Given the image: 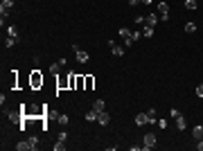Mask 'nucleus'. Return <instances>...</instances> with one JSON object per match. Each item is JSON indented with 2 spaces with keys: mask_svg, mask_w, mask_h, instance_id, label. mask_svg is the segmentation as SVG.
<instances>
[{
  "mask_svg": "<svg viewBox=\"0 0 203 151\" xmlns=\"http://www.w3.org/2000/svg\"><path fill=\"white\" fill-rule=\"evenodd\" d=\"M158 14H160V20H167L169 18V5L167 2H158Z\"/></svg>",
  "mask_w": 203,
  "mask_h": 151,
  "instance_id": "obj_2",
  "label": "nucleus"
},
{
  "mask_svg": "<svg viewBox=\"0 0 203 151\" xmlns=\"http://www.w3.org/2000/svg\"><path fill=\"white\" fill-rule=\"evenodd\" d=\"M59 140H61V142H66V140H68V133H66V131H61V133H59Z\"/></svg>",
  "mask_w": 203,
  "mask_h": 151,
  "instance_id": "obj_29",
  "label": "nucleus"
},
{
  "mask_svg": "<svg viewBox=\"0 0 203 151\" xmlns=\"http://www.w3.org/2000/svg\"><path fill=\"white\" fill-rule=\"evenodd\" d=\"M68 88H77V77H74V74H68Z\"/></svg>",
  "mask_w": 203,
  "mask_h": 151,
  "instance_id": "obj_13",
  "label": "nucleus"
},
{
  "mask_svg": "<svg viewBox=\"0 0 203 151\" xmlns=\"http://www.w3.org/2000/svg\"><path fill=\"white\" fill-rule=\"evenodd\" d=\"M169 115H172V117H174V120H176V117H178V115H181V113H178V111H176V108H172V111H169Z\"/></svg>",
  "mask_w": 203,
  "mask_h": 151,
  "instance_id": "obj_30",
  "label": "nucleus"
},
{
  "mask_svg": "<svg viewBox=\"0 0 203 151\" xmlns=\"http://www.w3.org/2000/svg\"><path fill=\"white\" fill-rule=\"evenodd\" d=\"M196 95L203 97V84H201V86H196Z\"/></svg>",
  "mask_w": 203,
  "mask_h": 151,
  "instance_id": "obj_31",
  "label": "nucleus"
},
{
  "mask_svg": "<svg viewBox=\"0 0 203 151\" xmlns=\"http://www.w3.org/2000/svg\"><path fill=\"white\" fill-rule=\"evenodd\" d=\"M52 149H54V151H63V149H66V144H63L61 140H56V144H54Z\"/></svg>",
  "mask_w": 203,
  "mask_h": 151,
  "instance_id": "obj_23",
  "label": "nucleus"
},
{
  "mask_svg": "<svg viewBox=\"0 0 203 151\" xmlns=\"http://www.w3.org/2000/svg\"><path fill=\"white\" fill-rule=\"evenodd\" d=\"M142 142H144V144H142V151H149V149H154V147H156V135H154V133H147Z\"/></svg>",
  "mask_w": 203,
  "mask_h": 151,
  "instance_id": "obj_1",
  "label": "nucleus"
},
{
  "mask_svg": "<svg viewBox=\"0 0 203 151\" xmlns=\"http://www.w3.org/2000/svg\"><path fill=\"white\" fill-rule=\"evenodd\" d=\"M30 84H32V88H38V86H43V77H41V72H38V70H34V72H32Z\"/></svg>",
  "mask_w": 203,
  "mask_h": 151,
  "instance_id": "obj_3",
  "label": "nucleus"
},
{
  "mask_svg": "<svg viewBox=\"0 0 203 151\" xmlns=\"http://www.w3.org/2000/svg\"><path fill=\"white\" fill-rule=\"evenodd\" d=\"M147 122H149V115H147V113H138V115H136V124H138V126L147 124Z\"/></svg>",
  "mask_w": 203,
  "mask_h": 151,
  "instance_id": "obj_8",
  "label": "nucleus"
},
{
  "mask_svg": "<svg viewBox=\"0 0 203 151\" xmlns=\"http://www.w3.org/2000/svg\"><path fill=\"white\" fill-rule=\"evenodd\" d=\"M199 5H196V0H185V9H190V11H194Z\"/></svg>",
  "mask_w": 203,
  "mask_h": 151,
  "instance_id": "obj_16",
  "label": "nucleus"
},
{
  "mask_svg": "<svg viewBox=\"0 0 203 151\" xmlns=\"http://www.w3.org/2000/svg\"><path fill=\"white\" fill-rule=\"evenodd\" d=\"M16 151H30V142H18L16 144Z\"/></svg>",
  "mask_w": 203,
  "mask_h": 151,
  "instance_id": "obj_19",
  "label": "nucleus"
},
{
  "mask_svg": "<svg viewBox=\"0 0 203 151\" xmlns=\"http://www.w3.org/2000/svg\"><path fill=\"white\" fill-rule=\"evenodd\" d=\"M192 135H194V140H203V124L194 126V129H192Z\"/></svg>",
  "mask_w": 203,
  "mask_h": 151,
  "instance_id": "obj_9",
  "label": "nucleus"
},
{
  "mask_svg": "<svg viewBox=\"0 0 203 151\" xmlns=\"http://www.w3.org/2000/svg\"><path fill=\"white\" fill-rule=\"evenodd\" d=\"M142 36H144V38H151V36H154V27H151V25H147V27L142 30Z\"/></svg>",
  "mask_w": 203,
  "mask_h": 151,
  "instance_id": "obj_14",
  "label": "nucleus"
},
{
  "mask_svg": "<svg viewBox=\"0 0 203 151\" xmlns=\"http://www.w3.org/2000/svg\"><path fill=\"white\" fill-rule=\"evenodd\" d=\"M27 142H30V151H36V149H38V138H36V135H32Z\"/></svg>",
  "mask_w": 203,
  "mask_h": 151,
  "instance_id": "obj_11",
  "label": "nucleus"
},
{
  "mask_svg": "<svg viewBox=\"0 0 203 151\" xmlns=\"http://www.w3.org/2000/svg\"><path fill=\"white\" fill-rule=\"evenodd\" d=\"M16 43H20V36H7L5 38V48H14Z\"/></svg>",
  "mask_w": 203,
  "mask_h": 151,
  "instance_id": "obj_7",
  "label": "nucleus"
},
{
  "mask_svg": "<svg viewBox=\"0 0 203 151\" xmlns=\"http://www.w3.org/2000/svg\"><path fill=\"white\" fill-rule=\"evenodd\" d=\"M84 81H86V86H84L86 90H90L92 86H95V79H92V77H84Z\"/></svg>",
  "mask_w": 203,
  "mask_h": 151,
  "instance_id": "obj_18",
  "label": "nucleus"
},
{
  "mask_svg": "<svg viewBox=\"0 0 203 151\" xmlns=\"http://www.w3.org/2000/svg\"><path fill=\"white\" fill-rule=\"evenodd\" d=\"M97 122H100L102 126H106L108 122H111V115H108L106 111H102V113H97Z\"/></svg>",
  "mask_w": 203,
  "mask_h": 151,
  "instance_id": "obj_6",
  "label": "nucleus"
},
{
  "mask_svg": "<svg viewBox=\"0 0 203 151\" xmlns=\"http://www.w3.org/2000/svg\"><path fill=\"white\" fill-rule=\"evenodd\" d=\"M86 120H88V122H95V120H97V111H88V113H86Z\"/></svg>",
  "mask_w": 203,
  "mask_h": 151,
  "instance_id": "obj_21",
  "label": "nucleus"
},
{
  "mask_svg": "<svg viewBox=\"0 0 203 151\" xmlns=\"http://www.w3.org/2000/svg\"><path fill=\"white\" fill-rule=\"evenodd\" d=\"M138 2H140V0H129V5H131V7H136Z\"/></svg>",
  "mask_w": 203,
  "mask_h": 151,
  "instance_id": "obj_33",
  "label": "nucleus"
},
{
  "mask_svg": "<svg viewBox=\"0 0 203 151\" xmlns=\"http://www.w3.org/2000/svg\"><path fill=\"white\" fill-rule=\"evenodd\" d=\"M7 34H9V36H18V32H16V27H9V30H7Z\"/></svg>",
  "mask_w": 203,
  "mask_h": 151,
  "instance_id": "obj_28",
  "label": "nucleus"
},
{
  "mask_svg": "<svg viewBox=\"0 0 203 151\" xmlns=\"http://www.w3.org/2000/svg\"><path fill=\"white\" fill-rule=\"evenodd\" d=\"M56 120H59V124H68V115H59Z\"/></svg>",
  "mask_w": 203,
  "mask_h": 151,
  "instance_id": "obj_26",
  "label": "nucleus"
},
{
  "mask_svg": "<svg viewBox=\"0 0 203 151\" xmlns=\"http://www.w3.org/2000/svg\"><path fill=\"white\" fill-rule=\"evenodd\" d=\"M92 111H97V113H102V111H104V99H97L95 104H92Z\"/></svg>",
  "mask_w": 203,
  "mask_h": 151,
  "instance_id": "obj_15",
  "label": "nucleus"
},
{
  "mask_svg": "<svg viewBox=\"0 0 203 151\" xmlns=\"http://www.w3.org/2000/svg\"><path fill=\"white\" fill-rule=\"evenodd\" d=\"M74 56H77V61L79 63H88V59H90V56H88V52H84V50H74Z\"/></svg>",
  "mask_w": 203,
  "mask_h": 151,
  "instance_id": "obj_4",
  "label": "nucleus"
},
{
  "mask_svg": "<svg viewBox=\"0 0 203 151\" xmlns=\"http://www.w3.org/2000/svg\"><path fill=\"white\" fill-rule=\"evenodd\" d=\"M149 124H154V122H156V124H158V120H156V108H149Z\"/></svg>",
  "mask_w": 203,
  "mask_h": 151,
  "instance_id": "obj_17",
  "label": "nucleus"
},
{
  "mask_svg": "<svg viewBox=\"0 0 203 151\" xmlns=\"http://www.w3.org/2000/svg\"><path fill=\"white\" fill-rule=\"evenodd\" d=\"M140 2H144V5H151V2H154V0H140Z\"/></svg>",
  "mask_w": 203,
  "mask_h": 151,
  "instance_id": "obj_34",
  "label": "nucleus"
},
{
  "mask_svg": "<svg viewBox=\"0 0 203 151\" xmlns=\"http://www.w3.org/2000/svg\"><path fill=\"white\" fill-rule=\"evenodd\" d=\"M176 129L178 131H185V117H183V115H178V117H176Z\"/></svg>",
  "mask_w": 203,
  "mask_h": 151,
  "instance_id": "obj_12",
  "label": "nucleus"
},
{
  "mask_svg": "<svg viewBox=\"0 0 203 151\" xmlns=\"http://www.w3.org/2000/svg\"><path fill=\"white\" fill-rule=\"evenodd\" d=\"M138 38H142V32H133L131 34V41H138Z\"/></svg>",
  "mask_w": 203,
  "mask_h": 151,
  "instance_id": "obj_27",
  "label": "nucleus"
},
{
  "mask_svg": "<svg viewBox=\"0 0 203 151\" xmlns=\"http://www.w3.org/2000/svg\"><path fill=\"white\" fill-rule=\"evenodd\" d=\"M196 149H199V151H203V140H199V144H196Z\"/></svg>",
  "mask_w": 203,
  "mask_h": 151,
  "instance_id": "obj_32",
  "label": "nucleus"
},
{
  "mask_svg": "<svg viewBox=\"0 0 203 151\" xmlns=\"http://www.w3.org/2000/svg\"><path fill=\"white\" fill-rule=\"evenodd\" d=\"M185 32H187V34H194V32H196V23H187V25H185Z\"/></svg>",
  "mask_w": 203,
  "mask_h": 151,
  "instance_id": "obj_20",
  "label": "nucleus"
},
{
  "mask_svg": "<svg viewBox=\"0 0 203 151\" xmlns=\"http://www.w3.org/2000/svg\"><path fill=\"white\" fill-rule=\"evenodd\" d=\"M144 20H147V25H151V27H154L156 23L160 20V16H158V14H149V16H144Z\"/></svg>",
  "mask_w": 203,
  "mask_h": 151,
  "instance_id": "obj_10",
  "label": "nucleus"
},
{
  "mask_svg": "<svg viewBox=\"0 0 203 151\" xmlns=\"http://www.w3.org/2000/svg\"><path fill=\"white\" fill-rule=\"evenodd\" d=\"M108 48H111V52L115 56H124V48H120V45H115L113 41H108Z\"/></svg>",
  "mask_w": 203,
  "mask_h": 151,
  "instance_id": "obj_5",
  "label": "nucleus"
},
{
  "mask_svg": "<svg viewBox=\"0 0 203 151\" xmlns=\"http://www.w3.org/2000/svg\"><path fill=\"white\" fill-rule=\"evenodd\" d=\"M118 34H120L122 38H129V36H131V32L126 30V27H120V32H118Z\"/></svg>",
  "mask_w": 203,
  "mask_h": 151,
  "instance_id": "obj_22",
  "label": "nucleus"
},
{
  "mask_svg": "<svg viewBox=\"0 0 203 151\" xmlns=\"http://www.w3.org/2000/svg\"><path fill=\"white\" fill-rule=\"evenodd\" d=\"M59 66H61V63H52V66H50V72H54V74H59Z\"/></svg>",
  "mask_w": 203,
  "mask_h": 151,
  "instance_id": "obj_25",
  "label": "nucleus"
},
{
  "mask_svg": "<svg viewBox=\"0 0 203 151\" xmlns=\"http://www.w3.org/2000/svg\"><path fill=\"white\" fill-rule=\"evenodd\" d=\"M86 86V81H84V77H77V90H81Z\"/></svg>",
  "mask_w": 203,
  "mask_h": 151,
  "instance_id": "obj_24",
  "label": "nucleus"
}]
</instances>
